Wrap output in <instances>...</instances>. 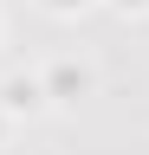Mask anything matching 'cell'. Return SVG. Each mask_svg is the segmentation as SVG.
Returning <instances> with one entry per match:
<instances>
[{
	"label": "cell",
	"mask_w": 149,
	"mask_h": 155,
	"mask_svg": "<svg viewBox=\"0 0 149 155\" xmlns=\"http://www.w3.org/2000/svg\"><path fill=\"white\" fill-rule=\"evenodd\" d=\"M39 84H46V104H78V97L91 91V71L84 65H52Z\"/></svg>",
	"instance_id": "obj_1"
},
{
	"label": "cell",
	"mask_w": 149,
	"mask_h": 155,
	"mask_svg": "<svg viewBox=\"0 0 149 155\" xmlns=\"http://www.w3.org/2000/svg\"><path fill=\"white\" fill-rule=\"evenodd\" d=\"M0 104H7V116L46 110V84H39V78H7V84H0Z\"/></svg>",
	"instance_id": "obj_2"
},
{
	"label": "cell",
	"mask_w": 149,
	"mask_h": 155,
	"mask_svg": "<svg viewBox=\"0 0 149 155\" xmlns=\"http://www.w3.org/2000/svg\"><path fill=\"white\" fill-rule=\"evenodd\" d=\"M52 13H78V7H91V0H46Z\"/></svg>",
	"instance_id": "obj_3"
},
{
	"label": "cell",
	"mask_w": 149,
	"mask_h": 155,
	"mask_svg": "<svg viewBox=\"0 0 149 155\" xmlns=\"http://www.w3.org/2000/svg\"><path fill=\"white\" fill-rule=\"evenodd\" d=\"M117 7H123V13H143V7H149V0H117Z\"/></svg>",
	"instance_id": "obj_4"
},
{
	"label": "cell",
	"mask_w": 149,
	"mask_h": 155,
	"mask_svg": "<svg viewBox=\"0 0 149 155\" xmlns=\"http://www.w3.org/2000/svg\"><path fill=\"white\" fill-rule=\"evenodd\" d=\"M0 129H7V104H0Z\"/></svg>",
	"instance_id": "obj_5"
}]
</instances>
